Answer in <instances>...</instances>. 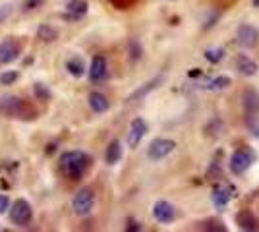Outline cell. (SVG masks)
I'll return each instance as SVG.
<instances>
[{
    "mask_svg": "<svg viewBox=\"0 0 259 232\" xmlns=\"http://www.w3.org/2000/svg\"><path fill=\"white\" fill-rule=\"evenodd\" d=\"M0 112L6 114V116H23L25 112V105L22 99L18 97H2L0 99Z\"/></svg>",
    "mask_w": 259,
    "mask_h": 232,
    "instance_id": "obj_8",
    "label": "cell"
},
{
    "mask_svg": "<svg viewBox=\"0 0 259 232\" xmlns=\"http://www.w3.org/2000/svg\"><path fill=\"white\" fill-rule=\"evenodd\" d=\"M153 217H155V221L161 222V224H170L176 219V209H174L172 203H168L164 199H159L153 205Z\"/></svg>",
    "mask_w": 259,
    "mask_h": 232,
    "instance_id": "obj_7",
    "label": "cell"
},
{
    "mask_svg": "<svg viewBox=\"0 0 259 232\" xmlns=\"http://www.w3.org/2000/svg\"><path fill=\"white\" fill-rule=\"evenodd\" d=\"M18 77H20V74H18L16 70L4 72V74H0V83H2V85H12V83H14Z\"/></svg>",
    "mask_w": 259,
    "mask_h": 232,
    "instance_id": "obj_24",
    "label": "cell"
},
{
    "mask_svg": "<svg viewBox=\"0 0 259 232\" xmlns=\"http://www.w3.org/2000/svg\"><path fill=\"white\" fill-rule=\"evenodd\" d=\"M253 159H255V155L253 151L249 149V147H242V149H236L234 153L230 155V172L232 174H244L246 170H248L249 166L253 165Z\"/></svg>",
    "mask_w": 259,
    "mask_h": 232,
    "instance_id": "obj_2",
    "label": "cell"
},
{
    "mask_svg": "<svg viewBox=\"0 0 259 232\" xmlns=\"http://www.w3.org/2000/svg\"><path fill=\"white\" fill-rule=\"evenodd\" d=\"M8 207H10V199L6 196H0V215H4L8 211Z\"/></svg>",
    "mask_w": 259,
    "mask_h": 232,
    "instance_id": "obj_30",
    "label": "cell"
},
{
    "mask_svg": "<svg viewBox=\"0 0 259 232\" xmlns=\"http://www.w3.org/2000/svg\"><path fill=\"white\" fill-rule=\"evenodd\" d=\"M37 35H39V39H43V41H54V39L58 37V31H56L54 27H51V25H41Z\"/></svg>",
    "mask_w": 259,
    "mask_h": 232,
    "instance_id": "obj_23",
    "label": "cell"
},
{
    "mask_svg": "<svg viewBox=\"0 0 259 232\" xmlns=\"http://www.w3.org/2000/svg\"><path fill=\"white\" fill-rule=\"evenodd\" d=\"M108 74V66L105 56H93L91 66H89V79L91 81H103Z\"/></svg>",
    "mask_w": 259,
    "mask_h": 232,
    "instance_id": "obj_12",
    "label": "cell"
},
{
    "mask_svg": "<svg viewBox=\"0 0 259 232\" xmlns=\"http://www.w3.org/2000/svg\"><path fill=\"white\" fill-rule=\"evenodd\" d=\"M126 228H128V230H141V226L136 221H128V226H126Z\"/></svg>",
    "mask_w": 259,
    "mask_h": 232,
    "instance_id": "obj_31",
    "label": "cell"
},
{
    "mask_svg": "<svg viewBox=\"0 0 259 232\" xmlns=\"http://www.w3.org/2000/svg\"><path fill=\"white\" fill-rule=\"evenodd\" d=\"M230 83H232V79L228 76H217L213 79H207L203 83V89H207V91H223V89L230 87Z\"/></svg>",
    "mask_w": 259,
    "mask_h": 232,
    "instance_id": "obj_16",
    "label": "cell"
},
{
    "mask_svg": "<svg viewBox=\"0 0 259 232\" xmlns=\"http://www.w3.org/2000/svg\"><path fill=\"white\" fill-rule=\"evenodd\" d=\"M244 109H246L248 116H257L259 114V95L255 91L244 93Z\"/></svg>",
    "mask_w": 259,
    "mask_h": 232,
    "instance_id": "obj_14",
    "label": "cell"
},
{
    "mask_svg": "<svg viewBox=\"0 0 259 232\" xmlns=\"http://www.w3.org/2000/svg\"><path fill=\"white\" fill-rule=\"evenodd\" d=\"M248 128L253 137H259V118L257 116H248Z\"/></svg>",
    "mask_w": 259,
    "mask_h": 232,
    "instance_id": "obj_25",
    "label": "cell"
},
{
    "mask_svg": "<svg viewBox=\"0 0 259 232\" xmlns=\"http://www.w3.org/2000/svg\"><path fill=\"white\" fill-rule=\"evenodd\" d=\"M130 47H132V58H134V60H138V58L141 56V47L138 44V41H132Z\"/></svg>",
    "mask_w": 259,
    "mask_h": 232,
    "instance_id": "obj_28",
    "label": "cell"
},
{
    "mask_svg": "<svg viewBox=\"0 0 259 232\" xmlns=\"http://www.w3.org/2000/svg\"><path fill=\"white\" fill-rule=\"evenodd\" d=\"M236 222L238 226L244 228V230H255L257 228V221L249 211H240L236 215Z\"/></svg>",
    "mask_w": 259,
    "mask_h": 232,
    "instance_id": "obj_18",
    "label": "cell"
},
{
    "mask_svg": "<svg viewBox=\"0 0 259 232\" xmlns=\"http://www.w3.org/2000/svg\"><path fill=\"white\" fill-rule=\"evenodd\" d=\"M89 107L93 109V112H107L108 107H110V103L108 99L103 95V93H99V91H93L91 95H89Z\"/></svg>",
    "mask_w": 259,
    "mask_h": 232,
    "instance_id": "obj_15",
    "label": "cell"
},
{
    "mask_svg": "<svg viewBox=\"0 0 259 232\" xmlns=\"http://www.w3.org/2000/svg\"><path fill=\"white\" fill-rule=\"evenodd\" d=\"M93 207H95V194H93V190L89 188L79 190L76 196H74V199H72V209L79 217L89 215L93 211Z\"/></svg>",
    "mask_w": 259,
    "mask_h": 232,
    "instance_id": "obj_3",
    "label": "cell"
},
{
    "mask_svg": "<svg viewBox=\"0 0 259 232\" xmlns=\"http://www.w3.org/2000/svg\"><path fill=\"white\" fill-rule=\"evenodd\" d=\"M105 159H107L108 165H116L122 159V144H120L118 140L110 142V145L107 147V153H105Z\"/></svg>",
    "mask_w": 259,
    "mask_h": 232,
    "instance_id": "obj_19",
    "label": "cell"
},
{
    "mask_svg": "<svg viewBox=\"0 0 259 232\" xmlns=\"http://www.w3.org/2000/svg\"><path fill=\"white\" fill-rule=\"evenodd\" d=\"M147 133V124L141 120V118H134L130 124V132H128V145L132 149H136L140 142L143 140V135Z\"/></svg>",
    "mask_w": 259,
    "mask_h": 232,
    "instance_id": "obj_9",
    "label": "cell"
},
{
    "mask_svg": "<svg viewBox=\"0 0 259 232\" xmlns=\"http://www.w3.org/2000/svg\"><path fill=\"white\" fill-rule=\"evenodd\" d=\"M20 55V44L14 39H6L0 43V64H10Z\"/></svg>",
    "mask_w": 259,
    "mask_h": 232,
    "instance_id": "obj_11",
    "label": "cell"
},
{
    "mask_svg": "<svg viewBox=\"0 0 259 232\" xmlns=\"http://www.w3.org/2000/svg\"><path fill=\"white\" fill-rule=\"evenodd\" d=\"M31 217H33L31 205H29L25 199H16L10 209L12 222H16V224H20V226H25V224H29Z\"/></svg>",
    "mask_w": 259,
    "mask_h": 232,
    "instance_id": "obj_5",
    "label": "cell"
},
{
    "mask_svg": "<svg viewBox=\"0 0 259 232\" xmlns=\"http://www.w3.org/2000/svg\"><path fill=\"white\" fill-rule=\"evenodd\" d=\"M236 39L244 49H253L259 43V29L249 23H242L236 29Z\"/></svg>",
    "mask_w": 259,
    "mask_h": 232,
    "instance_id": "obj_6",
    "label": "cell"
},
{
    "mask_svg": "<svg viewBox=\"0 0 259 232\" xmlns=\"http://www.w3.org/2000/svg\"><path fill=\"white\" fill-rule=\"evenodd\" d=\"M66 10L72 14V18H81V16H85L87 10H89V2L87 0H70L68 4H66Z\"/></svg>",
    "mask_w": 259,
    "mask_h": 232,
    "instance_id": "obj_17",
    "label": "cell"
},
{
    "mask_svg": "<svg viewBox=\"0 0 259 232\" xmlns=\"http://www.w3.org/2000/svg\"><path fill=\"white\" fill-rule=\"evenodd\" d=\"M236 70L242 74V76H246V77H251V76H255L257 74V62H253L249 56L246 55H238L236 56Z\"/></svg>",
    "mask_w": 259,
    "mask_h": 232,
    "instance_id": "obj_13",
    "label": "cell"
},
{
    "mask_svg": "<svg viewBox=\"0 0 259 232\" xmlns=\"http://www.w3.org/2000/svg\"><path fill=\"white\" fill-rule=\"evenodd\" d=\"M12 14V6L10 4H4V6H0V22H4L6 18H10Z\"/></svg>",
    "mask_w": 259,
    "mask_h": 232,
    "instance_id": "obj_29",
    "label": "cell"
},
{
    "mask_svg": "<svg viewBox=\"0 0 259 232\" xmlns=\"http://www.w3.org/2000/svg\"><path fill=\"white\" fill-rule=\"evenodd\" d=\"M217 20H219V14H217V12H209V16H205V20H203V29L213 27Z\"/></svg>",
    "mask_w": 259,
    "mask_h": 232,
    "instance_id": "obj_27",
    "label": "cell"
},
{
    "mask_svg": "<svg viewBox=\"0 0 259 232\" xmlns=\"http://www.w3.org/2000/svg\"><path fill=\"white\" fill-rule=\"evenodd\" d=\"M253 6H257L259 8V0H253Z\"/></svg>",
    "mask_w": 259,
    "mask_h": 232,
    "instance_id": "obj_33",
    "label": "cell"
},
{
    "mask_svg": "<svg viewBox=\"0 0 259 232\" xmlns=\"http://www.w3.org/2000/svg\"><path fill=\"white\" fill-rule=\"evenodd\" d=\"M176 149V142L174 140H168V137H155L149 147H147V157L151 161H161L164 157L172 153Z\"/></svg>",
    "mask_w": 259,
    "mask_h": 232,
    "instance_id": "obj_4",
    "label": "cell"
},
{
    "mask_svg": "<svg viewBox=\"0 0 259 232\" xmlns=\"http://www.w3.org/2000/svg\"><path fill=\"white\" fill-rule=\"evenodd\" d=\"M205 58L211 62V64H217L225 58V49L223 47H213V49H207L205 51Z\"/></svg>",
    "mask_w": 259,
    "mask_h": 232,
    "instance_id": "obj_21",
    "label": "cell"
},
{
    "mask_svg": "<svg viewBox=\"0 0 259 232\" xmlns=\"http://www.w3.org/2000/svg\"><path fill=\"white\" fill-rule=\"evenodd\" d=\"M35 95H37V97H39V99L41 101H47L49 99V97H51V93H49V89L45 87L43 83H35Z\"/></svg>",
    "mask_w": 259,
    "mask_h": 232,
    "instance_id": "obj_26",
    "label": "cell"
},
{
    "mask_svg": "<svg viewBox=\"0 0 259 232\" xmlns=\"http://www.w3.org/2000/svg\"><path fill=\"white\" fill-rule=\"evenodd\" d=\"M162 81V76H159V77H155V79H151L149 83H145V87H141V89H138L130 99H140V97H143V95H147L151 89H155L157 87V83H161Z\"/></svg>",
    "mask_w": 259,
    "mask_h": 232,
    "instance_id": "obj_22",
    "label": "cell"
},
{
    "mask_svg": "<svg viewBox=\"0 0 259 232\" xmlns=\"http://www.w3.org/2000/svg\"><path fill=\"white\" fill-rule=\"evenodd\" d=\"M230 198H232V188L228 184H217L211 192V199H213V205L217 209H225Z\"/></svg>",
    "mask_w": 259,
    "mask_h": 232,
    "instance_id": "obj_10",
    "label": "cell"
},
{
    "mask_svg": "<svg viewBox=\"0 0 259 232\" xmlns=\"http://www.w3.org/2000/svg\"><path fill=\"white\" fill-rule=\"evenodd\" d=\"M41 2H43V0H27V2H25V8L29 10L31 6H35V4H41Z\"/></svg>",
    "mask_w": 259,
    "mask_h": 232,
    "instance_id": "obj_32",
    "label": "cell"
},
{
    "mask_svg": "<svg viewBox=\"0 0 259 232\" xmlns=\"http://www.w3.org/2000/svg\"><path fill=\"white\" fill-rule=\"evenodd\" d=\"M89 155L83 151H68L60 157V168L64 170V174L72 180H79L85 174V170L89 168Z\"/></svg>",
    "mask_w": 259,
    "mask_h": 232,
    "instance_id": "obj_1",
    "label": "cell"
},
{
    "mask_svg": "<svg viewBox=\"0 0 259 232\" xmlns=\"http://www.w3.org/2000/svg\"><path fill=\"white\" fill-rule=\"evenodd\" d=\"M66 70L70 72V76L81 77L83 74H85V64H83V60H81V58L74 56V58H70V60L66 62Z\"/></svg>",
    "mask_w": 259,
    "mask_h": 232,
    "instance_id": "obj_20",
    "label": "cell"
}]
</instances>
